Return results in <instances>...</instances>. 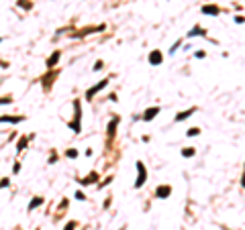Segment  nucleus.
Instances as JSON below:
<instances>
[{"label": "nucleus", "mask_w": 245, "mask_h": 230, "mask_svg": "<svg viewBox=\"0 0 245 230\" xmlns=\"http://www.w3.org/2000/svg\"><path fill=\"white\" fill-rule=\"evenodd\" d=\"M27 143H29V138H27V137L19 138V143H16V153H23V151L27 149Z\"/></svg>", "instance_id": "obj_15"}, {"label": "nucleus", "mask_w": 245, "mask_h": 230, "mask_svg": "<svg viewBox=\"0 0 245 230\" xmlns=\"http://www.w3.org/2000/svg\"><path fill=\"white\" fill-rule=\"evenodd\" d=\"M241 185L245 187V173H243V179H241Z\"/></svg>", "instance_id": "obj_28"}, {"label": "nucleus", "mask_w": 245, "mask_h": 230, "mask_svg": "<svg viewBox=\"0 0 245 230\" xmlns=\"http://www.w3.org/2000/svg\"><path fill=\"white\" fill-rule=\"evenodd\" d=\"M19 6L21 8H31V2L29 0H19Z\"/></svg>", "instance_id": "obj_19"}, {"label": "nucleus", "mask_w": 245, "mask_h": 230, "mask_svg": "<svg viewBox=\"0 0 245 230\" xmlns=\"http://www.w3.org/2000/svg\"><path fill=\"white\" fill-rule=\"evenodd\" d=\"M59 57H61V53H59V51H53V53H51V57L47 59V67H53V65L59 61Z\"/></svg>", "instance_id": "obj_12"}, {"label": "nucleus", "mask_w": 245, "mask_h": 230, "mask_svg": "<svg viewBox=\"0 0 245 230\" xmlns=\"http://www.w3.org/2000/svg\"><path fill=\"white\" fill-rule=\"evenodd\" d=\"M135 165H137V181H135V187L139 189L141 185L145 183V179H147V171H145V165L141 161H137Z\"/></svg>", "instance_id": "obj_1"}, {"label": "nucleus", "mask_w": 245, "mask_h": 230, "mask_svg": "<svg viewBox=\"0 0 245 230\" xmlns=\"http://www.w3.org/2000/svg\"><path fill=\"white\" fill-rule=\"evenodd\" d=\"M76 200H80V202H84V200H86V196H84L82 192H76Z\"/></svg>", "instance_id": "obj_22"}, {"label": "nucleus", "mask_w": 245, "mask_h": 230, "mask_svg": "<svg viewBox=\"0 0 245 230\" xmlns=\"http://www.w3.org/2000/svg\"><path fill=\"white\" fill-rule=\"evenodd\" d=\"M196 57L202 59V57H206V53H204V51H198V53H196Z\"/></svg>", "instance_id": "obj_27"}, {"label": "nucleus", "mask_w": 245, "mask_h": 230, "mask_svg": "<svg viewBox=\"0 0 245 230\" xmlns=\"http://www.w3.org/2000/svg\"><path fill=\"white\" fill-rule=\"evenodd\" d=\"M8 183H10V181H8V177H2V179H0V189H2V187H6Z\"/></svg>", "instance_id": "obj_21"}, {"label": "nucleus", "mask_w": 245, "mask_h": 230, "mask_svg": "<svg viewBox=\"0 0 245 230\" xmlns=\"http://www.w3.org/2000/svg\"><path fill=\"white\" fill-rule=\"evenodd\" d=\"M194 147H186V149H182V157H194Z\"/></svg>", "instance_id": "obj_16"}, {"label": "nucleus", "mask_w": 245, "mask_h": 230, "mask_svg": "<svg viewBox=\"0 0 245 230\" xmlns=\"http://www.w3.org/2000/svg\"><path fill=\"white\" fill-rule=\"evenodd\" d=\"M200 10H202V14H210V16H217V14H221V8H219L217 4H204Z\"/></svg>", "instance_id": "obj_5"}, {"label": "nucleus", "mask_w": 245, "mask_h": 230, "mask_svg": "<svg viewBox=\"0 0 245 230\" xmlns=\"http://www.w3.org/2000/svg\"><path fill=\"white\" fill-rule=\"evenodd\" d=\"M25 116L21 114H14V116H0V122H12V124H16V122H23Z\"/></svg>", "instance_id": "obj_8"}, {"label": "nucleus", "mask_w": 245, "mask_h": 230, "mask_svg": "<svg viewBox=\"0 0 245 230\" xmlns=\"http://www.w3.org/2000/svg\"><path fill=\"white\" fill-rule=\"evenodd\" d=\"M178 47H180V41H178V43H174V45H172V49H170V53H176V49H178Z\"/></svg>", "instance_id": "obj_25"}, {"label": "nucleus", "mask_w": 245, "mask_h": 230, "mask_svg": "<svg viewBox=\"0 0 245 230\" xmlns=\"http://www.w3.org/2000/svg\"><path fill=\"white\" fill-rule=\"evenodd\" d=\"M68 157H70V159H76V157H78V151H76V149H70V151H68Z\"/></svg>", "instance_id": "obj_20"}, {"label": "nucleus", "mask_w": 245, "mask_h": 230, "mask_svg": "<svg viewBox=\"0 0 245 230\" xmlns=\"http://www.w3.org/2000/svg\"><path fill=\"white\" fill-rule=\"evenodd\" d=\"M235 23H239V24L245 23V16H237V18H235Z\"/></svg>", "instance_id": "obj_26"}, {"label": "nucleus", "mask_w": 245, "mask_h": 230, "mask_svg": "<svg viewBox=\"0 0 245 230\" xmlns=\"http://www.w3.org/2000/svg\"><path fill=\"white\" fill-rule=\"evenodd\" d=\"M41 204H43V197H41V196H35L33 200H31V204H29V208H27V210H29V212H33V210H35V208H39Z\"/></svg>", "instance_id": "obj_11"}, {"label": "nucleus", "mask_w": 245, "mask_h": 230, "mask_svg": "<svg viewBox=\"0 0 245 230\" xmlns=\"http://www.w3.org/2000/svg\"><path fill=\"white\" fill-rule=\"evenodd\" d=\"M162 61H163V55L159 53V51H157V49L149 53V63H151V65H159Z\"/></svg>", "instance_id": "obj_7"}, {"label": "nucleus", "mask_w": 245, "mask_h": 230, "mask_svg": "<svg viewBox=\"0 0 245 230\" xmlns=\"http://www.w3.org/2000/svg\"><path fill=\"white\" fill-rule=\"evenodd\" d=\"M19 171H21V163L16 161L14 163V167H12V173H19Z\"/></svg>", "instance_id": "obj_24"}, {"label": "nucleus", "mask_w": 245, "mask_h": 230, "mask_svg": "<svg viewBox=\"0 0 245 230\" xmlns=\"http://www.w3.org/2000/svg\"><path fill=\"white\" fill-rule=\"evenodd\" d=\"M106 84H108V80H100L96 86H94V88H90V90L86 92V100H92V98L100 92V90H104V88H106Z\"/></svg>", "instance_id": "obj_3"}, {"label": "nucleus", "mask_w": 245, "mask_h": 230, "mask_svg": "<svg viewBox=\"0 0 245 230\" xmlns=\"http://www.w3.org/2000/svg\"><path fill=\"white\" fill-rule=\"evenodd\" d=\"M100 69H102V61H96L94 63V71H100Z\"/></svg>", "instance_id": "obj_23"}, {"label": "nucleus", "mask_w": 245, "mask_h": 230, "mask_svg": "<svg viewBox=\"0 0 245 230\" xmlns=\"http://www.w3.org/2000/svg\"><path fill=\"white\" fill-rule=\"evenodd\" d=\"M200 35H206V29H202V27H194L192 31H188V37H200Z\"/></svg>", "instance_id": "obj_13"}, {"label": "nucleus", "mask_w": 245, "mask_h": 230, "mask_svg": "<svg viewBox=\"0 0 245 230\" xmlns=\"http://www.w3.org/2000/svg\"><path fill=\"white\" fill-rule=\"evenodd\" d=\"M96 179H98V173H96V171H92L90 175H86L84 179H80V183H82V185H90V183H94Z\"/></svg>", "instance_id": "obj_10"}, {"label": "nucleus", "mask_w": 245, "mask_h": 230, "mask_svg": "<svg viewBox=\"0 0 245 230\" xmlns=\"http://www.w3.org/2000/svg\"><path fill=\"white\" fill-rule=\"evenodd\" d=\"M74 108H76V120H74V122H70V128H71V130H74V132H80V130H82V126H80L82 110H80V102H78V100L74 102Z\"/></svg>", "instance_id": "obj_2"}, {"label": "nucleus", "mask_w": 245, "mask_h": 230, "mask_svg": "<svg viewBox=\"0 0 245 230\" xmlns=\"http://www.w3.org/2000/svg\"><path fill=\"white\" fill-rule=\"evenodd\" d=\"M157 114H159V108H157V106H151V108H147V110L143 112V120L149 122V120H153Z\"/></svg>", "instance_id": "obj_6"}, {"label": "nucleus", "mask_w": 245, "mask_h": 230, "mask_svg": "<svg viewBox=\"0 0 245 230\" xmlns=\"http://www.w3.org/2000/svg\"><path fill=\"white\" fill-rule=\"evenodd\" d=\"M186 135H188V137H198V135H200V128H196V126H194V128H188Z\"/></svg>", "instance_id": "obj_17"}, {"label": "nucleus", "mask_w": 245, "mask_h": 230, "mask_svg": "<svg viewBox=\"0 0 245 230\" xmlns=\"http://www.w3.org/2000/svg\"><path fill=\"white\" fill-rule=\"evenodd\" d=\"M0 41H2V39H0Z\"/></svg>", "instance_id": "obj_29"}, {"label": "nucleus", "mask_w": 245, "mask_h": 230, "mask_svg": "<svg viewBox=\"0 0 245 230\" xmlns=\"http://www.w3.org/2000/svg\"><path fill=\"white\" fill-rule=\"evenodd\" d=\"M117 124H118V116H115V118L110 120V124H108V137H110V138L115 137V130H117Z\"/></svg>", "instance_id": "obj_14"}, {"label": "nucleus", "mask_w": 245, "mask_h": 230, "mask_svg": "<svg viewBox=\"0 0 245 230\" xmlns=\"http://www.w3.org/2000/svg\"><path fill=\"white\" fill-rule=\"evenodd\" d=\"M76 226H78V222H76V220H71V222L66 224V228H63V230H76Z\"/></svg>", "instance_id": "obj_18"}, {"label": "nucleus", "mask_w": 245, "mask_h": 230, "mask_svg": "<svg viewBox=\"0 0 245 230\" xmlns=\"http://www.w3.org/2000/svg\"><path fill=\"white\" fill-rule=\"evenodd\" d=\"M196 112V108H188V110H184V112H180V114L176 116V122H182V120H186V118H190V116Z\"/></svg>", "instance_id": "obj_9"}, {"label": "nucleus", "mask_w": 245, "mask_h": 230, "mask_svg": "<svg viewBox=\"0 0 245 230\" xmlns=\"http://www.w3.org/2000/svg\"><path fill=\"white\" fill-rule=\"evenodd\" d=\"M170 194H172V185H159L155 189V197H159V200H165Z\"/></svg>", "instance_id": "obj_4"}]
</instances>
